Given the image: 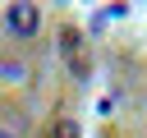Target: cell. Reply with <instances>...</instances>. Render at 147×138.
I'll list each match as a JSON object with an SVG mask.
<instances>
[{
    "label": "cell",
    "instance_id": "cell-1",
    "mask_svg": "<svg viewBox=\"0 0 147 138\" xmlns=\"http://www.w3.org/2000/svg\"><path fill=\"white\" fill-rule=\"evenodd\" d=\"M5 23H9L14 32H23V37H28V32H37V23H41V14H37L32 5H9V14H5Z\"/></svg>",
    "mask_w": 147,
    "mask_h": 138
},
{
    "label": "cell",
    "instance_id": "cell-2",
    "mask_svg": "<svg viewBox=\"0 0 147 138\" xmlns=\"http://www.w3.org/2000/svg\"><path fill=\"white\" fill-rule=\"evenodd\" d=\"M0 138H5V133H0Z\"/></svg>",
    "mask_w": 147,
    "mask_h": 138
}]
</instances>
